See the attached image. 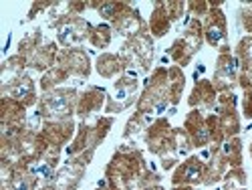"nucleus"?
<instances>
[{"label":"nucleus","mask_w":252,"mask_h":190,"mask_svg":"<svg viewBox=\"0 0 252 190\" xmlns=\"http://www.w3.org/2000/svg\"><path fill=\"white\" fill-rule=\"evenodd\" d=\"M200 43H202V25L198 20H194V23H190V27L186 29V35L182 38H178L167 53L174 57L178 65H188L190 59L194 57V53L200 49Z\"/></svg>","instance_id":"f257e3e1"},{"label":"nucleus","mask_w":252,"mask_h":190,"mask_svg":"<svg viewBox=\"0 0 252 190\" xmlns=\"http://www.w3.org/2000/svg\"><path fill=\"white\" fill-rule=\"evenodd\" d=\"M75 101H77L75 89H57V91H53V93H49V95L43 97L40 108H43V114L57 115V117H65L75 108Z\"/></svg>","instance_id":"f03ea898"},{"label":"nucleus","mask_w":252,"mask_h":190,"mask_svg":"<svg viewBox=\"0 0 252 190\" xmlns=\"http://www.w3.org/2000/svg\"><path fill=\"white\" fill-rule=\"evenodd\" d=\"M137 87V79L135 77H123L117 81V85L113 89V95L107 103V112H121V108H125L135 93Z\"/></svg>","instance_id":"7ed1b4c3"},{"label":"nucleus","mask_w":252,"mask_h":190,"mask_svg":"<svg viewBox=\"0 0 252 190\" xmlns=\"http://www.w3.org/2000/svg\"><path fill=\"white\" fill-rule=\"evenodd\" d=\"M59 67L67 75L73 73V75H85L87 77L89 71H91V65L87 61V53H83L81 49H69L65 53H61Z\"/></svg>","instance_id":"20e7f679"},{"label":"nucleus","mask_w":252,"mask_h":190,"mask_svg":"<svg viewBox=\"0 0 252 190\" xmlns=\"http://www.w3.org/2000/svg\"><path fill=\"white\" fill-rule=\"evenodd\" d=\"M234 77H236V61L228 55V49L224 47L222 55L218 57V69H216L214 83L220 91H226V89H232Z\"/></svg>","instance_id":"39448f33"},{"label":"nucleus","mask_w":252,"mask_h":190,"mask_svg":"<svg viewBox=\"0 0 252 190\" xmlns=\"http://www.w3.org/2000/svg\"><path fill=\"white\" fill-rule=\"evenodd\" d=\"M206 172V168L202 164V160L198 158H190V160H186L180 168H178V172L174 174V184H194V182H202V174Z\"/></svg>","instance_id":"423d86ee"},{"label":"nucleus","mask_w":252,"mask_h":190,"mask_svg":"<svg viewBox=\"0 0 252 190\" xmlns=\"http://www.w3.org/2000/svg\"><path fill=\"white\" fill-rule=\"evenodd\" d=\"M186 134H190V140H192V146H206V142L210 140V134H208V125L202 117V114L198 110H194L190 115L186 117Z\"/></svg>","instance_id":"0eeeda50"},{"label":"nucleus","mask_w":252,"mask_h":190,"mask_svg":"<svg viewBox=\"0 0 252 190\" xmlns=\"http://www.w3.org/2000/svg\"><path fill=\"white\" fill-rule=\"evenodd\" d=\"M83 27H87V25L83 23L81 18H71V20H67V23L59 29V40H61L63 45H67V47L79 43V40H83L85 37H89V33H91V31H85Z\"/></svg>","instance_id":"6e6552de"},{"label":"nucleus","mask_w":252,"mask_h":190,"mask_svg":"<svg viewBox=\"0 0 252 190\" xmlns=\"http://www.w3.org/2000/svg\"><path fill=\"white\" fill-rule=\"evenodd\" d=\"M206 38H208V43L212 45V47H218L220 45V40L226 38V23H224V16L220 10H212L206 20Z\"/></svg>","instance_id":"1a4fd4ad"},{"label":"nucleus","mask_w":252,"mask_h":190,"mask_svg":"<svg viewBox=\"0 0 252 190\" xmlns=\"http://www.w3.org/2000/svg\"><path fill=\"white\" fill-rule=\"evenodd\" d=\"M83 164L73 160L69 162L65 168H63V172L57 176V190H75L83 178Z\"/></svg>","instance_id":"9d476101"},{"label":"nucleus","mask_w":252,"mask_h":190,"mask_svg":"<svg viewBox=\"0 0 252 190\" xmlns=\"http://www.w3.org/2000/svg\"><path fill=\"white\" fill-rule=\"evenodd\" d=\"M105 99V91L99 89V87H89L87 91H83L79 95V103H77V114L79 115H89L91 112L99 110L101 108V103Z\"/></svg>","instance_id":"9b49d317"},{"label":"nucleus","mask_w":252,"mask_h":190,"mask_svg":"<svg viewBox=\"0 0 252 190\" xmlns=\"http://www.w3.org/2000/svg\"><path fill=\"white\" fill-rule=\"evenodd\" d=\"M216 99L214 87L210 81H196L194 93L190 95V105H204V108H212V103Z\"/></svg>","instance_id":"f8f14e48"},{"label":"nucleus","mask_w":252,"mask_h":190,"mask_svg":"<svg viewBox=\"0 0 252 190\" xmlns=\"http://www.w3.org/2000/svg\"><path fill=\"white\" fill-rule=\"evenodd\" d=\"M170 23H172V16L167 14L165 4H156V10H154L152 20H150V29H152L154 37H163L167 31H170Z\"/></svg>","instance_id":"ddd939ff"},{"label":"nucleus","mask_w":252,"mask_h":190,"mask_svg":"<svg viewBox=\"0 0 252 190\" xmlns=\"http://www.w3.org/2000/svg\"><path fill=\"white\" fill-rule=\"evenodd\" d=\"M123 69H125V63L117 55H103L97 59V71L103 77H113Z\"/></svg>","instance_id":"4468645a"},{"label":"nucleus","mask_w":252,"mask_h":190,"mask_svg":"<svg viewBox=\"0 0 252 190\" xmlns=\"http://www.w3.org/2000/svg\"><path fill=\"white\" fill-rule=\"evenodd\" d=\"M89 40L95 45V47H107L109 45V40H111V31H109V27L107 25H99V27H95V29H91V33H89Z\"/></svg>","instance_id":"2eb2a0df"},{"label":"nucleus","mask_w":252,"mask_h":190,"mask_svg":"<svg viewBox=\"0 0 252 190\" xmlns=\"http://www.w3.org/2000/svg\"><path fill=\"white\" fill-rule=\"evenodd\" d=\"M238 57L244 71H252V37L244 38L238 47Z\"/></svg>","instance_id":"dca6fc26"},{"label":"nucleus","mask_w":252,"mask_h":190,"mask_svg":"<svg viewBox=\"0 0 252 190\" xmlns=\"http://www.w3.org/2000/svg\"><path fill=\"white\" fill-rule=\"evenodd\" d=\"M244 115L252 117V91L244 93Z\"/></svg>","instance_id":"f3484780"},{"label":"nucleus","mask_w":252,"mask_h":190,"mask_svg":"<svg viewBox=\"0 0 252 190\" xmlns=\"http://www.w3.org/2000/svg\"><path fill=\"white\" fill-rule=\"evenodd\" d=\"M242 16H244V25H246V29L252 31V10H244Z\"/></svg>","instance_id":"a211bd4d"},{"label":"nucleus","mask_w":252,"mask_h":190,"mask_svg":"<svg viewBox=\"0 0 252 190\" xmlns=\"http://www.w3.org/2000/svg\"><path fill=\"white\" fill-rule=\"evenodd\" d=\"M174 190H192V188H190V186H182V188L178 186V188H174Z\"/></svg>","instance_id":"6ab92c4d"},{"label":"nucleus","mask_w":252,"mask_h":190,"mask_svg":"<svg viewBox=\"0 0 252 190\" xmlns=\"http://www.w3.org/2000/svg\"><path fill=\"white\" fill-rule=\"evenodd\" d=\"M148 190H161V188H159V186H156V188H148Z\"/></svg>","instance_id":"aec40b11"}]
</instances>
